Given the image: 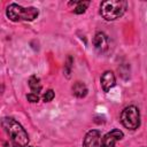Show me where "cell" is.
I'll return each mask as SVG.
<instances>
[{"label":"cell","mask_w":147,"mask_h":147,"mask_svg":"<svg viewBox=\"0 0 147 147\" xmlns=\"http://www.w3.org/2000/svg\"><path fill=\"white\" fill-rule=\"evenodd\" d=\"M1 125L6 133L9 136L13 144H15L17 147H26L29 142V136L26 131L23 129V126L16 122L11 117H3L1 121Z\"/></svg>","instance_id":"6da1fadb"},{"label":"cell","mask_w":147,"mask_h":147,"mask_svg":"<svg viewBox=\"0 0 147 147\" xmlns=\"http://www.w3.org/2000/svg\"><path fill=\"white\" fill-rule=\"evenodd\" d=\"M127 8V2L124 0H107L100 5V15L107 21H114L121 17Z\"/></svg>","instance_id":"7a4b0ae2"},{"label":"cell","mask_w":147,"mask_h":147,"mask_svg":"<svg viewBox=\"0 0 147 147\" xmlns=\"http://www.w3.org/2000/svg\"><path fill=\"white\" fill-rule=\"evenodd\" d=\"M6 15L13 22H18V21L31 22L34 18H37V16L39 15V11L34 7L24 8L17 3H10L6 9Z\"/></svg>","instance_id":"3957f363"},{"label":"cell","mask_w":147,"mask_h":147,"mask_svg":"<svg viewBox=\"0 0 147 147\" xmlns=\"http://www.w3.org/2000/svg\"><path fill=\"white\" fill-rule=\"evenodd\" d=\"M121 122L129 130H136L140 125V113L136 106H127L121 113Z\"/></svg>","instance_id":"277c9868"},{"label":"cell","mask_w":147,"mask_h":147,"mask_svg":"<svg viewBox=\"0 0 147 147\" xmlns=\"http://www.w3.org/2000/svg\"><path fill=\"white\" fill-rule=\"evenodd\" d=\"M123 137H124V134L121 130L114 129V130H111L110 132H108L103 136V138L101 139L100 147H115V144L118 140L123 139Z\"/></svg>","instance_id":"5b68a950"},{"label":"cell","mask_w":147,"mask_h":147,"mask_svg":"<svg viewBox=\"0 0 147 147\" xmlns=\"http://www.w3.org/2000/svg\"><path fill=\"white\" fill-rule=\"evenodd\" d=\"M93 46L98 53H106L109 48V39L107 34L103 32H96L93 38Z\"/></svg>","instance_id":"8992f818"},{"label":"cell","mask_w":147,"mask_h":147,"mask_svg":"<svg viewBox=\"0 0 147 147\" xmlns=\"http://www.w3.org/2000/svg\"><path fill=\"white\" fill-rule=\"evenodd\" d=\"M101 137L98 130H91L86 133L83 140V147H100Z\"/></svg>","instance_id":"52a82bcc"},{"label":"cell","mask_w":147,"mask_h":147,"mask_svg":"<svg viewBox=\"0 0 147 147\" xmlns=\"http://www.w3.org/2000/svg\"><path fill=\"white\" fill-rule=\"evenodd\" d=\"M101 86H102V90L103 92H109L116 84V78H115V75L113 71H105L101 76Z\"/></svg>","instance_id":"ba28073f"},{"label":"cell","mask_w":147,"mask_h":147,"mask_svg":"<svg viewBox=\"0 0 147 147\" xmlns=\"http://www.w3.org/2000/svg\"><path fill=\"white\" fill-rule=\"evenodd\" d=\"M72 94L77 98H85L87 94V87L83 82H76L72 85Z\"/></svg>","instance_id":"9c48e42d"},{"label":"cell","mask_w":147,"mask_h":147,"mask_svg":"<svg viewBox=\"0 0 147 147\" xmlns=\"http://www.w3.org/2000/svg\"><path fill=\"white\" fill-rule=\"evenodd\" d=\"M29 87L31 88V91L33 93H39L41 91V83H40V79L37 77V76H31L29 78Z\"/></svg>","instance_id":"30bf717a"},{"label":"cell","mask_w":147,"mask_h":147,"mask_svg":"<svg viewBox=\"0 0 147 147\" xmlns=\"http://www.w3.org/2000/svg\"><path fill=\"white\" fill-rule=\"evenodd\" d=\"M76 5L77 6L75 7L74 13L75 14H83L87 9V7L90 5V1H76Z\"/></svg>","instance_id":"8fae6325"},{"label":"cell","mask_w":147,"mask_h":147,"mask_svg":"<svg viewBox=\"0 0 147 147\" xmlns=\"http://www.w3.org/2000/svg\"><path fill=\"white\" fill-rule=\"evenodd\" d=\"M54 96H55L54 91H53V90H48V91H46V93L44 94L42 99H44L45 102H49V101H52V100L54 99Z\"/></svg>","instance_id":"7c38bea8"},{"label":"cell","mask_w":147,"mask_h":147,"mask_svg":"<svg viewBox=\"0 0 147 147\" xmlns=\"http://www.w3.org/2000/svg\"><path fill=\"white\" fill-rule=\"evenodd\" d=\"M71 62H72L71 56H68V59H67V63H65V67H67V70H65L67 77H70V68H71Z\"/></svg>","instance_id":"4fadbf2b"},{"label":"cell","mask_w":147,"mask_h":147,"mask_svg":"<svg viewBox=\"0 0 147 147\" xmlns=\"http://www.w3.org/2000/svg\"><path fill=\"white\" fill-rule=\"evenodd\" d=\"M26 99L30 101V102H38L39 101V96L36 94V93H30L26 95Z\"/></svg>","instance_id":"5bb4252c"},{"label":"cell","mask_w":147,"mask_h":147,"mask_svg":"<svg viewBox=\"0 0 147 147\" xmlns=\"http://www.w3.org/2000/svg\"><path fill=\"white\" fill-rule=\"evenodd\" d=\"M5 147H17L15 144H11V142H6L5 144Z\"/></svg>","instance_id":"9a60e30c"},{"label":"cell","mask_w":147,"mask_h":147,"mask_svg":"<svg viewBox=\"0 0 147 147\" xmlns=\"http://www.w3.org/2000/svg\"><path fill=\"white\" fill-rule=\"evenodd\" d=\"M30 147H33V146H30Z\"/></svg>","instance_id":"2e32d148"}]
</instances>
